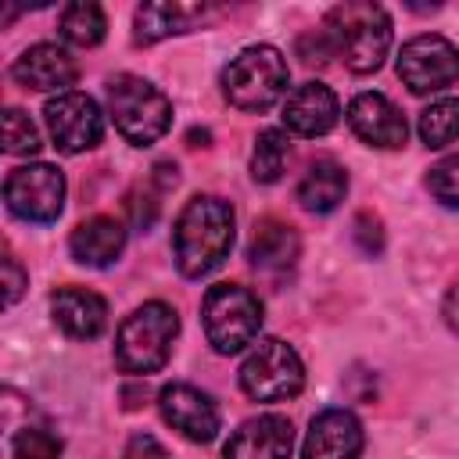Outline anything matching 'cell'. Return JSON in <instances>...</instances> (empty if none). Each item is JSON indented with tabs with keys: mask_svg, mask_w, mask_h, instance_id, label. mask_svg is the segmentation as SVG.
Here are the masks:
<instances>
[{
	"mask_svg": "<svg viewBox=\"0 0 459 459\" xmlns=\"http://www.w3.org/2000/svg\"><path fill=\"white\" fill-rule=\"evenodd\" d=\"M108 111L133 147H151L172 126V100L143 75H115L108 82Z\"/></svg>",
	"mask_w": 459,
	"mask_h": 459,
	"instance_id": "5b68a950",
	"label": "cell"
},
{
	"mask_svg": "<svg viewBox=\"0 0 459 459\" xmlns=\"http://www.w3.org/2000/svg\"><path fill=\"white\" fill-rule=\"evenodd\" d=\"M201 326L219 355H237L262 330V301L240 283H215L201 301Z\"/></svg>",
	"mask_w": 459,
	"mask_h": 459,
	"instance_id": "8992f818",
	"label": "cell"
},
{
	"mask_svg": "<svg viewBox=\"0 0 459 459\" xmlns=\"http://www.w3.org/2000/svg\"><path fill=\"white\" fill-rule=\"evenodd\" d=\"M11 75L25 90H39V93H57L61 97L79 79V65L68 57L65 47H57V43H36V47H29L11 65Z\"/></svg>",
	"mask_w": 459,
	"mask_h": 459,
	"instance_id": "2e32d148",
	"label": "cell"
},
{
	"mask_svg": "<svg viewBox=\"0 0 459 459\" xmlns=\"http://www.w3.org/2000/svg\"><path fill=\"white\" fill-rule=\"evenodd\" d=\"M240 387L255 402H287L305 387V366L287 341L262 337L240 362Z\"/></svg>",
	"mask_w": 459,
	"mask_h": 459,
	"instance_id": "52a82bcc",
	"label": "cell"
},
{
	"mask_svg": "<svg viewBox=\"0 0 459 459\" xmlns=\"http://www.w3.org/2000/svg\"><path fill=\"white\" fill-rule=\"evenodd\" d=\"M298 255H301V240H298V233H294L287 222L262 219V222L255 226V237H251V244H247V262H251V269L276 276V273L294 269Z\"/></svg>",
	"mask_w": 459,
	"mask_h": 459,
	"instance_id": "ffe728a7",
	"label": "cell"
},
{
	"mask_svg": "<svg viewBox=\"0 0 459 459\" xmlns=\"http://www.w3.org/2000/svg\"><path fill=\"white\" fill-rule=\"evenodd\" d=\"M43 143H39V129L32 126V118L22 111V108H7L4 111V151L7 154H36Z\"/></svg>",
	"mask_w": 459,
	"mask_h": 459,
	"instance_id": "484cf974",
	"label": "cell"
},
{
	"mask_svg": "<svg viewBox=\"0 0 459 459\" xmlns=\"http://www.w3.org/2000/svg\"><path fill=\"white\" fill-rule=\"evenodd\" d=\"M129 212H133V222L147 230V226L154 222V215H158V201H154V194H143V197L133 194V197H129Z\"/></svg>",
	"mask_w": 459,
	"mask_h": 459,
	"instance_id": "4dcf8cb0",
	"label": "cell"
},
{
	"mask_svg": "<svg viewBox=\"0 0 459 459\" xmlns=\"http://www.w3.org/2000/svg\"><path fill=\"white\" fill-rule=\"evenodd\" d=\"M122 459H169V455H165V448H161L158 437H151V434H133Z\"/></svg>",
	"mask_w": 459,
	"mask_h": 459,
	"instance_id": "f546056e",
	"label": "cell"
},
{
	"mask_svg": "<svg viewBox=\"0 0 459 459\" xmlns=\"http://www.w3.org/2000/svg\"><path fill=\"white\" fill-rule=\"evenodd\" d=\"M4 201H7L11 215L47 226L65 208V176H61V169H54L47 161L18 165L4 179Z\"/></svg>",
	"mask_w": 459,
	"mask_h": 459,
	"instance_id": "ba28073f",
	"label": "cell"
},
{
	"mask_svg": "<svg viewBox=\"0 0 459 459\" xmlns=\"http://www.w3.org/2000/svg\"><path fill=\"white\" fill-rule=\"evenodd\" d=\"M362 445H366V434L351 409H323L308 423L301 459H359Z\"/></svg>",
	"mask_w": 459,
	"mask_h": 459,
	"instance_id": "4fadbf2b",
	"label": "cell"
},
{
	"mask_svg": "<svg viewBox=\"0 0 459 459\" xmlns=\"http://www.w3.org/2000/svg\"><path fill=\"white\" fill-rule=\"evenodd\" d=\"M445 319H448V326L452 330H459V283L448 290V298H445Z\"/></svg>",
	"mask_w": 459,
	"mask_h": 459,
	"instance_id": "1f68e13d",
	"label": "cell"
},
{
	"mask_svg": "<svg viewBox=\"0 0 459 459\" xmlns=\"http://www.w3.org/2000/svg\"><path fill=\"white\" fill-rule=\"evenodd\" d=\"M233 247V208L215 194H197L183 204L172 226V258L186 280H201L222 265Z\"/></svg>",
	"mask_w": 459,
	"mask_h": 459,
	"instance_id": "6da1fadb",
	"label": "cell"
},
{
	"mask_svg": "<svg viewBox=\"0 0 459 459\" xmlns=\"http://www.w3.org/2000/svg\"><path fill=\"white\" fill-rule=\"evenodd\" d=\"M323 32L330 36L333 57H341L355 75L377 72L391 50V18L373 0H344L330 7Z\"/></svg>",
	"mask_w": 459,
	"mask_h": 459,
	"instance_id": "7a4b0ae2",
	"label": "cell"
},
{
	"mask_svg": "<svg viewBox=\"0 0 459 459\" xmlns=\"http://www.w3.org/2000/svg\"><path fill=\"white\" fill-rule=\"evenodd\" d=\"M57 29H61V39H68V43H75V47H97V43L104 39V32H108V18H104L100 4H93V0H75V4H68V7L61 11Z\"/></svg>",
	"mask_w": 459,
	"mask_h": 459,
	"instance_id": "603a6c76",
	"label": "cell"
},
{
	"mask_svg": "<svg viewBox=\"0 0 459 459\" xmlns=\"http://www.w3.org/2000/svg\"><path fill=\"white\" fill-rule=\"evenodd\" d=\"M348 126H351V133H355L362 143L384 147V151L402 147L405 136H409L405 115H402L384 93H373V90L351 97V104H348Z\"/></svg>",
	"mask_w": 459,
	"mask_h": 459,
	"instance_id": "5bb4252c",
	"label": "cell"
},
{
	"mask_svg": "<svg viewBox=\"0 0 459 459\" xmlns=\"http://www.w3.org/2000/svg\"><path fill=\"white\" fill-rule=\"evenodd\" d=\"M158 409H161V420L179 430L186 441H197V445H208L215 441L219 427H222V416H219V405L208 391L194 387V384H165L158 391Z\"/></svg>",
	"mask_w": 459,
	"mask_h": 459,
	"instance_id": "8fae6325",
	"label": "cell"
},
{
	"mask_svg": "<svg viewBox=\"0 0 459 459\" xmlns=\"http://www.w3.org/2000/svg\"><path fill=\"white\" fill-rule=\"evenodd\" d=\"M355 240H359V247H362L366 255H380V247H384L380 219H373L369 212H362V215L355 219Z\"/></svg>",
	"mask_w": 459,
	"mask_h": 459,
	"instance_id": "83f0119b",
	"label": "cell"
},
{
	"mask_svg": "<svg viewBox=\"0 0 459 459\" xmlns=\"http://www.w3.org/2000/svg\"><path fill=\"white\" fill-rule=\"evenodd\" d=\"M4 459H61L54 427L11 387L4 391Z\"/></svg>",
	"mask_w": 459,
	"mask_h": 459,
	"instance_id": "7c38bea8",
	"label": "cell"
},
{
	"mask_svg": "<svg viewBox=\"0 0 459 459\" xmlns=\"http://www.w3.org/2000/svg\"><path fill=\"white\" fill-rule=\"evenodd\" d=\"M427 190L437 204L445 208H459V154L441 158L437 165H430L427 172Z\"/></svg>",
	"mask_w": 459,
	"mask_h": 459,
	"instance_id": "4316f807",
	"label": "cell"
},
{
	"mask_svg": "<svg viewBox=\"0 0 459 459\" xmlns=\"http://www.w3.org/2000/svg\"><path fill=\"white\" fill-rule=\"evenodd\" d=\"M337 93L323 82H301L283 100V129L294 136H326L337 126Z\"/></svg>",
	"mask_w": 459,
	"mask_h": 459,
	"instance_id": "e0dca14e",
	"label": "cell"
},
{
	"mask_svg": "<svg viewBox=\"0 0 459 459\" xmlns=\"http://www.w3.org/2000/svg\"><path fill=\"white\" fill-rule=\"evenodd\" d=\"M287 165V133L283 129H262L255 136L251 151V179L255 183H276Z\"/></svg>",
	"mask_w": 459,
	"mask_h": 459,
	"instance_id": "d4e9b609",
	"label": "cell"
},
{
	"mask_svg": "<svg viewBox=\"0 0 459 459\" xmlns=\"http://www.w3.org/2000/svg\"><path fill=\"white\" fill-rule=\"evenodd\" d=\"M287 86H290L287 57L269 43L244 47L222 68V97L237 111H269L276 100L287 97Z\"/></svg>",
	"mask_w": 459,
	"mask_h": 459,
	"instance_id": "277c9868",
	"label": "cell"
},
{
	"mask_svg": "<svg viewBox=\"0 0 459 459\" xmlns=\"http://www.w3.org/2000/svg\"><path fill=\"white\" fill-rule=\"evenodd\" d=\"M398 79L420 97L437 93L445 86H455L459 82V50H455V43L437 36V32L412 36L398 50Z\"/></svg>",
	"mask_w": 459,
	"mask_h": 459,
	"instance_id": "9c48e42d",
	"label": "cell"
},
{
	"mask_svg": "<svg viewBox=\"0 0 459 459\" xmlns=\"http://www.w3.org/2000/svg\"><path fill=\"white\" fill-rule=\"evenodd\" d=\"M25 273H22V265H18V258L14 255H7L4 258V305H14L18 298H22V290H25Z\"/></svg>",
	"mask_w": 459,
	"mask_h": 459,
	"instance_id": "f1b7e54d",
	"label": "cell"
},
{
	"mask_svg": "<svg viewBox=\"0 0 459 459\" xmlns=\"http://www.w3.org/2000/svg\"><path fill=\"white\" fill-rule=\"evenodd\" d=\"M290 448H294V427L287 416H276V412H265V416H251L244 420L226 448H222V459H290Z\"/></svg>",
	"mask_w": 459,
	"mask_h": 459,
	"instance_id": "9a60e30c",
	"label": "cell"
},
{
	"mask_svg": "<svg viewBox=\"0 0 459 459\" xmlns=\"http://www.w3.org/2000/svg\"><path fill=\"white\" fill-rule=\"evenodd\" d=\"M194 18H197V7H186V4H169V0L140 4L133 14V43L151 47L165 36L186 32L194 25Z\"/></svg>",
	"mask_w": 459,
	"mask_h": 459,
	"instance_id": "7402d4cb",
	"label": "cell"
},
{
	"mask_svg": "<svg viewBox=\"0 0 459 459\" xmlns=\"http://www.w3.org/2000/svg\"><path fill=\"white\" fill-rule=\"evenodd\" d=\"M126 247V226L111 215H93L86 222H79L68 237V251L79 265L90 269H108Z\"/></svg>",
	"mask_w": 459,
	"mask_h": 459,
	"instance_id": "d6986e66",
	"label": "cell"
},
{
	"mask_svg": "<svg viewBox=\"0 0 459 459\" xmlns=\"http://www.w3.org/2000/svg\"><path fill=\"white\" fill-rule=\"evenodd\" d=\"M416 129L427 147H448L452 140H459V97H441L423 108Z\"/></svg>",
	"mask_w": 459,
	"mask_h": 459,
	"instance_id": "cb8c5ba5",
	"label": "cell"
},
{
	"mask_svg": "<svg viewBox=\"0 0 459 459\" xmlns=\"http://www.w3.org/2000/svg\"><path fill=\"white\" fill-rule=\"evenodd\" d=\"M50 316L61 333L75 341H93L108 326V301L86 287H57L50 294Z\"/></svg>",
	"mask_w": 459,
	"mask_h": 459,
	"instance_id": "ac0fdd59",
	"label": "cell"
},
{
	"mask_svg": "<svg viewBox=\"0 0 459 459\" xmlns=\"http://www.w3.org/2000/svg\"><path fill=\"white\" fill-rule=\"evenodd\" d=\"M176 333H179V316L172 305L147 301L133 308L115 333V366L133 377L158 373L169 362Z\"/></svg>",
	"mask_w": 459,
	"mask_h": 459,
	"instance_id": "3957f363",
	"label": "cell"
},
{
	"mask_svg": "<svg viewBox=\"0 0 459 459\" xmlns=\"http://www.w3.org/2000/svg\"><path fill=\"white\" fill-rule=\"evenodd\" d=\"M344 194H348V172L333 158H319L316 165H308V172L298 183V201L312 215L333 212L344 201Z\"/></svg>",
	"mask_w": 459,
	"mask_h": 459,
	"instance_id": "44dd1931",
	"label": "cell"
},
{
	"mask_svg": "<svg viewBox=\"0 0 459 459\" xmlns=\"http://www.w3.org/2000/svg\"><path fill=\"white\" fill-rule=\"evenodd\" d=\"M43 118H47L50 140L61 154H82V151L97 147L104 136V115H100L97 100L79 90L50 97L43 108Z\"/></svg>",
	"mask_w": 459,
	"mask_h": 459,
	"instance_id": "30bf717a",
	"label": "cell"
}]
</instances>
